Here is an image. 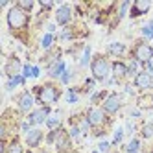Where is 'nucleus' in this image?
Segmentation results:
<instances>
[{
	"mask_svg": "<svg viewBox=\"0 0 153 153\" xmlns=\"http://www.w3.org/2000/svg\"><path fill=\"white\" fill-rule=\"evenodd\" d=\"M19 70H20V61H19L15 56L9 57L7 63H6V67H4L6 76H9V79H11V78H17V76H19Z\"/></svg>",
	"mask_w": 153,
	"mask_h": 153,
	"instance_id": "obj_9",
	"label": "nucleus"
},
{
	"mask_svg": "<svg viewBox=\"0 0 153 153\" xmlns=\"http://www.w3.org/2000/svg\"><path fill=\"white\" fill-rule=\"evenodd\" d=\"M76 100H78V96L74 94V91H70V92H68V102H70V103H74Z\"/></svg>",
	"mask_w": 153,
	"mask_h": 153,
	"instance_id": "obj_30",
	"label": "nucleus"
},
{
	"mask_svg": "<svg viewBox=\"0 0 153 153\" xmlns=\"http://www.w3.org/2000/svg\"><path fill=\"white\" fill-rule=\"evenodd\" d=\"M46 124H48V127H56V126H59V118H57V116H53V118L46 120Z\"/></svg>",
	"mask_w": 153,
	"mask_h": 153,
	"instance_id": "obj_27",
	"label": "nucleus"
},
{
	"mask_svg": "<svg viewBox=\"0 0 153 153\" xmlns=\"http://www.w3.org/2000/svg\"><path fill=\"white\" fill-rule=\"evenodd\" d=\"M138 148H140V142L137 138H133L127 146V153H138Z\"/></svg>",
	"mask_w": 153,
	"mask_h": 153,
	"instance_id": "obj_22",
	"label": "nucleus"
},
{
	"mask_svg": "<svg viewBox=\"0 0 153 153\" xmlns=\"http://www.w3.org/2000/svg\"><path fill=\"white\" fill-rule=\"evenodd\" d=\"M22 83H24V78H22V76H17V78H11V79H9L6 87H7V91H11V89H15L17 85H22Z\"/></svg>",
	"mask_w": 153,
	"mask_h": 153,
	"instance_id": "obj_18",
	"label": "nucleus"
},
{
	"mask_svg": "<svg viewBox=\"0 0 153 153\" xmlns=\"http://www.w3.org/2000/svg\"><path fill=\"white\" fill-rule=\"evenodd\" d=\"M48 142L56 144L61 151H63V149H68V146H70L68 135H67V131H65V129H56V131H52V133L48 135Z\"/></svg>",
	"mask_w": 153,
	"mask_h": 153,
	"instance_id": "obj_4",
	"label": "nucleus"
},
{
	"mask_svg": "<svg viewBox=\"0 0 153 153\" xmlns=\"http://www.w3.org/2000/svg\"><path fill=\"white\" fill-rule=\"evenodd\" d=\"M7 24H9L11 30H22V28H26V24H28L26 11H22L19 6L11 7V9H9V13H7Z\"/></svg>",
	"mask_w": 153,
	"mask_h": 153,
	"instance_id": "obj_1",
	"label": "nucleus"
},
{
	"mask_svg": "<svg viewBox=\"0 0 153 153\" xmlns=\"http://www.w3.org/2000/svg\"><path fill=\"white\" fill-rule=\"evenodd\" d=\"M135 59L140 61V63H149L151 57H153V48L148 45V42H137L135 46Z\"/></svg>",
	"mask_w": 153,
	"mask_h": 153,
	"instance_id": "obj_5",
	"label": "nucleus"
},
{
	"mask_svg": "<svg viewBox=\"0 0 153 153\" xmlns=\"http://www.w3.org/2000/svg\"><path fill=\"white\" fill-rule=\"evenodd\" d=\"M19 107H20V111H30L33 107V96L30 92H22L19 98Z\"/></svg>",
	"mask_w": 153,
	"mask_h": 153,
	"instance_id": "obj_12",
	"label": "nucleus"
},
{
	"mask_svg": "<svg viewBox=\"0 0 153 153\" xmlns=\"http://www.w3.org/2000/svg\"><path fill=\"white\" fill-rule=\"evenodd\" d=\"M37 94H39V102L45 103V105H52L59 100V91L56 89L53 85H42V87H37Z\"/></svg>",
	"mask_w": 153,
	"mask_h": 153,
	"instance_id": "obj_2",
	"label": "nucleus"
},
{
	"mask_svg": "<svg viewBox=\"0 0 153 153\" xmlns=\"http://www.w3.org/2000/svg\"><path fill=\"white\" fill-rule=\"evenodd\" d=\"M142 137H146V138L153 137V124H148V126L142 127Z\"/></svg>",
	"mask_w": 153,
	"mask_h": 153,
	"instance_id": "obj_23",
	"label": "nucleus"
},
{
	"mask_svg": "<svg viewBox=\"0 0 153 153\" xmlns=\"http://www.w3.org/2000/svg\"><path fill=\"white\" fill-rule=\"evenodd\" d=\"M6 153H22V146H20L17 140H13L11 144H9V148L6 149Z\"/></svg>",
	"mask_w": 153,
	"mask_h": 153,
	"instance_id": "obj_20",
	"label": "nucleus"
},
{
	"mask_svg": "<svg viewBox=\"0 0 153 153\" xmlns=\"http://www.w3.org/2000/svg\"><path fill=\"white\" fill-rule=\"evenodd\" d=\"M142 33H144L148 39H151V37H153V24H148V26H144V28H142Z\"/></svg>",
	"mask_w": 153,
	"mask_h": 153,
	"instance_id": "obj_25",
	"label": "nucleus"
},
{
	"mask_svg": "<svg viewBox=\"0 0 153 153\" xmlns=\"http://www.w3.org/2000/svg\"><path fill=\"white\" fill-rule=\"evenodd\" d=\"M135 85L138 89H149L151 87V74L148 72H140L135 76Z\"/></svg>",
	"mask_w": 153,
	"mask_h": 153,
	"instance_id": "obj_11",
	"label": "nucleus"
},
{
	"mask_svg": "<svg viewBox=\"0 0 153 153\" xmlns=\"http://www.w3.org/2000/svg\"><path fill=\"white\" fill-rule=\"evenodd\" d=\"M70 137H74V138H76V137H79V127H76V126H74L72 131H70Z\"/></svg>",
	"mask_w": 153,
	"mask_h": 153,
	"instance_id": "obj_29",
	"label": "nucleus"
},
{
	"mask_svg": "<svg viewBox=\"0 0 153 153\" xmlns=\"http://www.w3.org/2000/svg\"><path fill=\"white\" fill-rule=\"evenodd\" d=\"M65 74V63L63 61H56L50 67V76L52 78H57V76H63Z\"/></svg>",
	"mask_w": 153,
	"mask_h": 153,
	"instance_id": "obj_15",
	"label": "nucleus"
},
{
	"mask_svg": "<svg viewBox=\"0 0 153 153\" xmlns=\"http://www.w3.org/2000/svg\"><path fill=\"white\" fill-rule=\"evenodd\" d=\"M68 79H70V72H65V74L61 76V81H63V83H68Z\"/></svg>",
	"mask_w": 153,
	"mask_h": 153,
	"instance_id": "obj_32",
	"label": "nucleus"
},
{
	"mask_svg": "<svg viewBox=\"0 0 153 153\" xmlns=\"http://www.w3.org/2000/svg\"><path fill=\"white\" fill-rule=\"evenodd\" d=\"M31 70H33V68H30V65H26V67H24V78H30Z\"/></svg>",
	"mask_w": 153,
	"mask_h": 153,
	"instance_id": "obj_31",
	"label": "nucleus"
},
{
	"mask_svg": "<svg viewBox=\"0 0 153 153\" xmlns=\"http://www.w3.org/2000/svg\"><path fill=\"white\" fill-rule=\"evenodd\" d=\"M87 120H89V124L94 126V127L102 126V124L105 122V111H103V109H96V107H92L91 111H89V114H87Z\"/></svg>",
	"mask_w": 153,
	"mask_h": 153,
	"instance_id": "obj_6",
	"label": "nucleus"
},
{
	"mask_svg": "<svg viewBox=\"0 0 153 153\" xmlns=\"http://www.w3.org/2000/svg\"><path fill=\"white\" fill-rule=\"evenodd\" d=\"M149 153H153V151H149Z\"/></svg>",
	"mask_w": 153,
	"mask_h": 153,
	"instance_id": "obj_36",
	"label": "nucleus"
},
{
	"mask_svg": "<svg viewBox=\"0 0 153 153\" xmlns=\"http://www.w3.org/2000/svg\"><path fill=\"white\" fill-rule=\"evenodd\" d=\"M48 113H50V109L48 107H42V109H37V111H33L30 114V124H42L46 120V116H48Z\"/></svg>",
	"mask_w": 153,
	"mask_h": 153,
	"instance_id": "obj_10",
	"label": "nucleus"
},
{
	"mask_svg": "<svg viewBox=\"0 0 153 153\" xmlns=\"http://www.w3.org/2000/svg\"><path fill=\"white\" fill-rule=\"evenodd\" d=\"M113 74H114V78H124V76L127 74V68H126V65L124 63H120V61H116L114 65H113Z\"/></svg>",
	"mask_w": 153,
	"mask_h": 153,
	"instance_id": "obj_16",
	"label": "nucleus"
},
{
	"mask_svg": "<svg viewBox=\"0 0 153 153\" xmlns=\"http://www.w3.org/2000/svg\"><path fill=\"white\" fill-rule=\"evenodd\" d=\"M124 50H126V46L122 45V42H113V45L109 46V52H111L113 56H122Z\"/></svg>",
	"mask_w": 153,
	"mask_h": 153,
	"instance_id": "obj_17",
	"label": "nucleus"
},
{
	"mask_svg": "<svg viewBox=\"0 0 153 153\" xmlns=\"http://www.w3.org/2000/svg\"><path fill=\"white\" fill-rule=\"evenodd\" d=\"M41 4H42V7H52L53 6V2H45V0H41Z\"/></svg>",
	"mask_w": 153,
	"mask_h": 153,
	"instance_id": "obj_34",
	"label": "nucleus"
},
{
	"mask_svg": "<svg viewBox=\"0 0 153 153\" xmlns=\"http://www.w3.org/2000/svg\"><path fill=\"white\" fill-rule=\"evenodd\" d=\"M70 17H72V11H70V7H68V6H63V7L57 9L56 19H57V22H59V24H67L68 20H70Z\"/></svg>",
	"mask_w": 153,
	"mask_h": 153,
	"instance_id": "obj_13",
	"label": "nucleus"
},
{
	"mask_svg": "<svg viewBox=\"0 0 153 153\" xmlns=\"http://www.w3.org/2000/svg\"><path fill=\"white\" fill-rule=\"evenodd\" d=\"M149 7H151L149 0H137V2H133V7H131V17H140L148 13Z\"/></svg>",
	"mask_w": 153,
	"mask_h": 153,
	"instance_id": "obj_8",
	"label": "nucleus"
},
{
	"mask_svg": "<svg viewBox=\"0 0 153 153\" xmlns=\"http://www.w3.org/2000/svg\"><path fill=\"white\" fill-rule=\"evenodd\" d=\"M109 149V142H102L100 144V151H107Z\"/></svg>",
	"mask_w": 153,
	"mask_h": 153,
	"instance_id": "obj_33",
	"label": "nucleus"
},
{
	"mask_svg": "<svg viewBox=\"0 0 153 153\" xmlns=\"http://www.w3.org/2000/svg\"><path fill=\"white\" fill-rule=\"evenodd\" d=\"M89 57H91V48H85L83 57H81V67H87V65H89Z\"/></svg>",
	"mask_w": 153,
	"mask_h": 153,
	"instance_id": "obj_24",
	"label": "nucleus"
},
{
	"mask_svg": "<svg viewBox=\"0 0 153 153\" xmlns=\"http://www.w3.org/2000/svg\"><path fill=\"white\" fill-rule=\"evenodd\" d=\"M122 137H124V131H122V129H118V131H116V135H114V142H120V140H122Z\"/></svg>",
	"mask_w": 153,
	"mask_h": 153,
	"instance_id": "obj_28",
	"label": "nucleus"
},
{
	"mask_svg": "<svg viewBox=\"0 0 153 153\" xmlns=\"http://www.w3.org/2000/svg\"><path fill=\"white\" fill-rule=\"evenodd\" d=\"M91 68H92V76L96 79H105L107 78V74H109V63L103 56H96L92 65H91Z\"/></svg>",
	"mask_w": 153,
	"mask_h": 153,
	"instance_id": "obj_3",
	"label": "nucleus"
},
{
	"mask_svg": "<svg viewBox=\"0 0 153 153\" xmlns=\"http://www.w3.org/2000/svg\"><path fill=\"white\" fill-rule=\"evenodd\" d=\"M50 45H52V33H46L42 39V48H50Z\"/></svg>",
	"mask_w": 153,
	"mask_h": 153,
	"instance_id": "obj_26",
	"label": "nucleus"
},
{
	"mask_svg": "<svg viewBox=\"0 0 153 153\" xmlns=\"http://www.w3.org/2000/svg\"><path fill=\"white\" fill-rule=\"evenodd\" d=\"M41 138H42V133H41L39 129H31L30 133L26 135V142H28L30 148H35L39 142H41Z\"/></svg>",
	"mask_w": 153,
	"mask_h": 153,
	"instance_id": "obj_14",
	"label": "nucleus"
},
{
	"mask_svg": "<svg viewBox=\"0 0 153 153\" xmlns=\"http://www.w3.org/2000/svg\"><path fill=\"white\" fill-rule=\"evenodd\" d=\"M31 76H33V78H37V76H39V68H37V67H33V70H31Z\"/></svg>",
	"mask_w": 153,
	"mask_h": 153,
	"instance_id": "obj_35",
	"label": "nucleus"
},
{
	"mask_svg": "<svg viewBox=\"0 0 153 153\" xmlns=\"http://www.w3.org/2000/svg\"><path fill=\"white\" fill-rule=\"evenodd\" d=\"M120 105H122V100H120V96L118 94H111V96H107V100L103 102V111L109 113V114H113L116 113Z\"/></svg>",
	"mask_w": 153,
	"mask_h": 153,
	"instance_id": "obj_7",
	"label": "nucleus"
},
{
	"mask_svg": "<svg viewBox=\"0 0 153 153\" xmlns=\"http://www.w3.org/2000/svg\"><path fill=\"white\" fill-rule=\"evenodd\" d=\"M138 105L140 107H153V96L148 94V96H142L138 100Z\"/></svg>",
	"mask_w": 153,
	"mask_h": 153,
	"instance_id": "obj_19",
	"label": "nucleus"
},
{
	"mask_svg": "<svg viewBox=\"0 0 153 153\" xmlns=\"http://www.w3.org/2000/svg\"><path fill=\"white\" fill-rule=\"evenodd\" d=\"M20 9H22V11H30L31 7H33V0H20V2L17 4Z\"/></svg>",
	"mask_w": 153,
	"mask_h": 153,
	"instance_id": "obj_21",
	"label": "nucleus"
}]
</instances>
